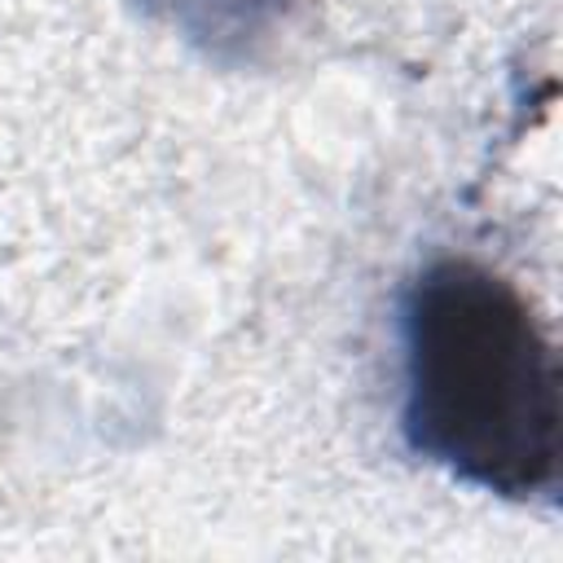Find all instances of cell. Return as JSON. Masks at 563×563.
<instances>
[{"label": "cell", "mask_w": 563, "mask_h": 563, "mask_svg": "<svg viewBox=\"0 0 563 563\" xmlns=\"http://www.w3.org/2000/svg\"><path fill=\"white\" fill-rule=\"evenodd\" d=\"M400 440L506 501L559 493V361L528 295L475 255L422 260L396 299Z\"/></svg>", "instance_id": "obj_1"}]
</instances>
